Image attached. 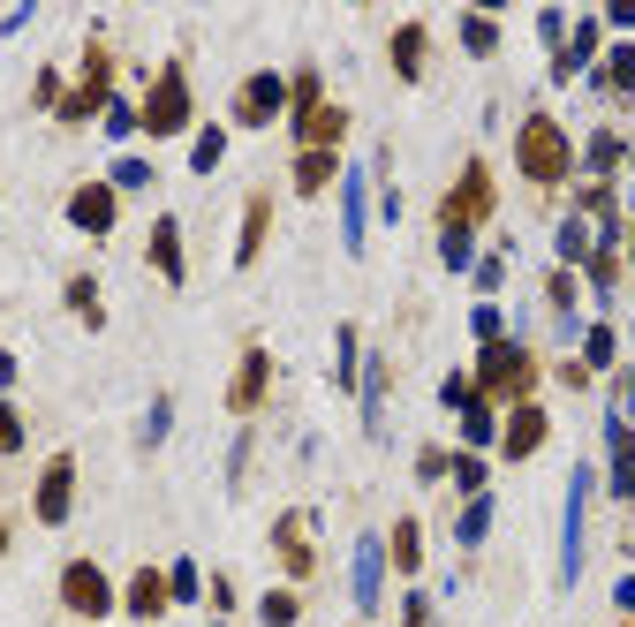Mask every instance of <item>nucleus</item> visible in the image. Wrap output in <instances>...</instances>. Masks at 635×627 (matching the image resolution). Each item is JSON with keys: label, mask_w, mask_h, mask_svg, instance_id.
<instances>
[{"label": "nucleus", "mask_w": 635, "mask_h": 627, "mask_svg": "<svg viewBox=\"0 0 635 627\" xmlns=\"http://www.w3.org/2000/svg\"><path fill=\"white\" fill-rule=\"evenodd\" d=\"M265 620L288 627V620H295V597H288V590H273V597H265Z\"/></svg>", "instance_id": "20"}, {"label": "nucleus", "mask_w": 635, "mask_h": 627, "mask_svg": "<svg viewBox=\"0 0 635 627\" xmlns=\"http://www.w3.org/2000/svg\"><path fill=\"white\" fill-rule=\"evenodd\" d=\"M522 167H530L537 182H560L567 174V144H560L552 121H530V129H522Z\"/></svg>", "instance_id": "1"}, {"label": "nucleus", "mask_w": 635, "mask_h": 627, "mask_svg": "<svg viewBox=\"0 0 635 627\" xmlns=\"http://www.w3.org/2000/svg\"><path fill=\"white\" fill-rule=\"evenodd\" d=\"M23 446V424H16V408H0V454H16Z\"/></svg>", "instance_id": "23"}, {"label": "nucleus", "mask_w": 635, "mask_h": 627, "mask_svg": "<svg viewBox=\"0 0 635 627\" xmlns=\"http://www.w3.org/2000/svg\"><path fill=\"white\" fill-rule=\"evenodd\" d=\"M69 303H76V310H84V318H91V325H99V288H91V280H76V288H69Z\"/></svg>", "instance_id": "19"}, {"label": "nucleus", "mask_w": 635, "mask_h": 627, "mask_svg": "<svg viewBox=\"0 0 635 627\" xmlns=\"http://www.w3.org/2000/svg\"><path fill=\"white\" fill-rule=\"evenodd\" d=\"M205 167H220V129L197 136V174H205Z\"/></svg>", "instance_id": "24"}, {"label": "nucleus", "mask_w": 635, "mask_h": 627, "mask_svg": "<svg viewBox=\"0 0 635 627\" xmlns=\"http://www.w3.org/2000/svg\"><path fill=\"white\" fill-rule=\"evenodd\" d=\"M61 597H69V612H84V620H99V612L114 605V590H106V575L91 560H76L69 575H61Z\"/></svg>", "instance_id": "2"}, {"label": "nucleus", "mask_w": 635, "mask_h": 627, "mask_svg": "<svg viewBox=\"0 0 635 627\" xmlns=\"http://www.w3.org/2000/svg\"><path fill=\"white\" fill-rule=\"evenodd\" d=\"M258 242H265V204H250V220H242V265L258 257Z\"/></svg>", "instance_id": "16"}, {"label": "nucleus", "mask_w": 635, "mask_h": 627, "mask_svg": "<svg viewBox=\"0 0 635 627\" xmlns=\"http://www.w3.org/2000/svg\"><path fill=\"white\" fill-rule=\"evenodd\" d=\"M265 393V356H242V378H235V408H250Z\"/></svg>", "instance_id": "12"}, {"label": "nucleus", "mask_w": 635, "mask_h": 627, "mask_svg": "<svg viewBox=\"0 0 635 627\" xmlns=\"http://www.w3.org/2000/svg\"><path fill=\"white\" fill-rule=\"evenodd\" d=\"M484 371H492V378H499V386H515V378H522V371H530V363H522V356H515V348H492V356H484Z\"/></svg>", "instance_id": "14"}, {"label": "nucleus", "mask_w": 635, "mask_h": 627, "mask_svg": "<svg viewBox=\"0 0 635 627\" xmlns=\"http://www.w3.org/2000/svg\"><path fill=\"white\" fill-rule=\"evenodd\" d=\"M159 605H167V582H159L152 567H144V575L129 582V612H137V620H159Z\"/></svg>", "instance_id": "6"}, {"label": "nucleus", "mask_w": 635, "mask_h": 627, "mask_svg": "<svg viewBox=\"0 0 635 627\" xmlns=\"http://www.w3.org/2000/svg\"><path fill=\"white\" fill-rule=\"evenodd\" d=\"M613 492L635 499V439L628 431H613Z\"/></svg>", "instance_id": "9"}, {"label": "nucleus", "mask_w": 635, "mask_h": 627, "mask_svg": "<svg viewBox=\"0 0 635 627\" xmlns=\"http://www.w3.org/2000/svg\"><path fill=\"white\" fill-rule=\"evenodd\" d=\"M326 174H333V159H326V152H310L303 167H295V189H326Z\"/></svg>", "instance_id": "15"}, {"label": "nucleus", "mask_w": 635, "mask_h": 627, "mask_svg": "<svg viewBox=\"0 0 635 627\" xmlns=\"http://www.w3.org/2000/svg\"><path fill=\"white\" fill-rule=\"evenodd\" d=\"M394 560H401V567H416V522H401V529H394Z\"/></svg>", "instance_id": "22"}, {"label": "nucleus", "mask_w": 635, "mask_h": 627, "mask_svg": "<svg viewBox=\"0 0 635 627\" xmlns=\"http://www.w3.org/2000/svg\"><path fill=\"white\" fill-rule=\"evenodd\" d=\"M182 114H189V91H182V76L167 68L159 91H152V106H144V129H152V136H174V129H182Z\"/></svg>", "instance_id": "3"}, {"label": "nucleus", "mask_w": 635, "mask_h": 627, "mask_svg": "<svg viewBox=\"0 0 635 627\" xmlns=\"http://www.w3.org/2000/svg\"><path fill=\"white\" fill-rule=\"evenodd\" d=\"M303 129H310V136H318V144H333V136H341V114H333V106H326V114H310V121H303Z\"/></svg>", "instance_id": "18"}, {"label": "nucleus", "mask_w": 635, "mask_h": 627, "mask_svg": "<svg viewBox=\"0 0 635 627\" xmlns=\"http://www.w3.org/2000/svg\"><path fill=\"white\" fill-rule=\"evenodd\" d=\"M280 106V76H258V84L242 91V121H265Z\"/></svg>", "instance_id": "10"}, {"label": "nucleus", "mask_w": 635, "mask_h": 627, "mask_svg": "<svg viewBox=\"0 0 635 627\" xmlns=\"http://www.w3.org/2000/svg\"><path fill=\"white\" fill-rule=\"evenodd\" d=\"M356 605L363 612L378 605V544H363V552H356Z\"/></svg>", "instance_id": "11"}, {"label": "nucleus", "mask_w": 635, "mask_h": 627, "mask_svg": "<svg viewBox=\"0 0 635 627\" xmlns=\"http://www.w3.org/2000/svg\"><path fill=\"white\" fill-rule=\"evenodd\" d=\"M356 242H363V189L348 182V250H356Z\"/></svg>", "instance_id": "17"}, {"label": "nucleus", "mask_w": 635, "mask_h": 627, "mask_svg": "<svg viewBox=\"0 0 635 627\" xmlns=\"http://www.w3.org/2000/svg\"><path fill=\"white\" fill-rule=\"evenodd\" d=\"M484 522H492V507H484V499H477V507L462 514V544H477V537H484Z\"/></svg>", "instance_id": "21"}, {"label": "nucleus", "mask_w": 635, "mask_h": 627, "mask_svg": "<svg viewBox=\"0 0 635 627\" xmlns=\"http://www.w3.org/2000/svg\"><path fill=\"white\" fill-rule=\"evenodd\" d=\"M152 265L167 272V280H182V235H174V220L152 227Z\"/></svg>", "instance_id": "7"}, {"label": "nucleus", "mask_w": 635, "mask_h": 627, "mask_svg": "<svg viewBox=\"0 0 635 627\" xmlns=\"http://www.w3.org/2000/svg\"><path fill=\"white\" fill-rule=\"evenodd\" d=\"M409 627H431V612H424V605H409Z\"/></svg>", "instance_id": "25"}, {"label": "nucleus", "mask_w": 635, "mask_h": 627, "mask_svg": "<svg viewBox=\"0 0 635 627\" xmlns=\"http://www.w3.org/2000/svg\"><path fill=\"white\" fill-rule=\"evenodd\" d=\"M394 68H401V76H416V68H424V31H401V38H394Z\"/></svg>", "instance_id": "13"}, {"label": "nucleus", "mask_w": 635, "mask_h": 627, "mask_svg": "<svg viewBox=\"0 0 635 627\" xmlns=\"http://www.w3.org/2000/svg\"><path fill=\"white\" fill-rule=\"evenodd\" d=\"M69 476H76V461L53 454V469L38 476V522H61V514H69Z\"/></svg>", "instance_id": "4"}, {"label": "nucleus", "mask_w": 635, "mask_h": 627, "mask_svg": "<svg viewBox=\"0 0 635 627\" xmlns=\"http://www.w3.org/2000/svg\"><path fill=\"white\" fill-rule=\"evenodd\" d=\"M537 439H545V416H537V408H515V424H507V454H537Z\"/></svg>", "instance_id": "8"}, {"label": "nucleus", "mask_w": 635, "mask_h": 627, "mask_svg": "<svg viewBox=\"0 0 635 627\" xmlns=\"http://www.w3.org/2000/svg\"><path fill=\"white\" fill-rule=\"evenodd\" d=\"M69 220L84 227V235H106V227H114V189H76Z\"/></svg>", "instance_id": "5"}]
</instances>
